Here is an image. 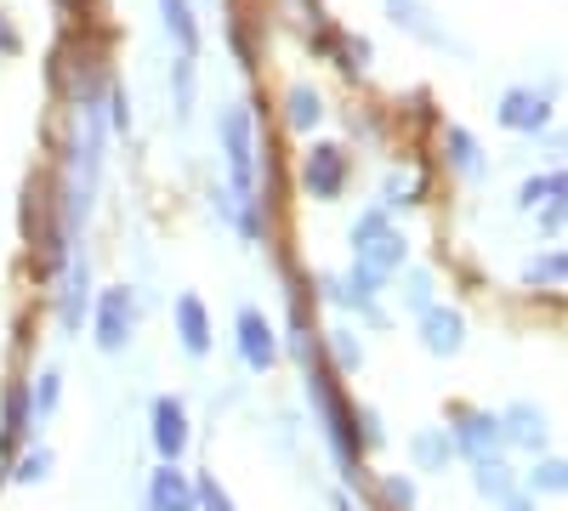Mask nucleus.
Listing matches in <instances>:
<instances>
[{"label":"nucleus","instance_id":"f257e3e1","mask_svg":"<svg viewBox=\"0 0 568 511\" xmlns=\"http://www.w3.org/2000/svg\"><path fill=\"white\" fill-rule=\"evenodd\" d=\"M222 136V154H227V182H233V200H240V234L262 239V216H256V109L251 103H227L216 120Z\"/></svg>","mask_w":568,"mask_h":511},{"label":"nucleus","instance_id":"f03ea898","mask_svg":"<svg viewBox=\"0 0 568 511\" xmlns=\"http://www.w3.org/2000/svg\"><path fill=\"white\" fill-rule=\"evenodd\" d=\"M307 398H313L318 421H324V438L336 443L342 467H358V454H364V443H358V415H353V403L342 398L336 376H329L324 364H307Z\"/></svg>","mask_w":568,"mask_h":511},{"label":"nucleus","instance_id":"ddd939ff","mask_svg":"<svg viewBox=\"0 0 568 511\" xmlns=\"http://www.w3.org/2000/svg\"><path fill=\"white\" fill-rule=\"evenodd\" d=\"M91 278H85V256L74 251L69 256V278H63V302H58V318H63V330H80L85 313H91Z\"/></svg>","mask_w":568,"mask_h":511},{"label":"nucleus","instance_id":"a211bd4d","mask_svg":"<svg viewBox=\"0 0 568 511\" xmlns=\"http://www.w3.org/2000/svg\"><path fill=\"white\" fill-rule=\"evenodd\" d=\"M23 432H29V392L12 387L7 392V427H0V454H12L23 443Z\"/></svg>","mask_w":568,"mask_h":511},{"label":"nucleus","instance_id":"423d86ee","mask_svg":"<svg viewBox=\"0 0 568 511\" xmlns=\"http://www.w3.org/2000/svg\"><path fill=\"white\" fill-rule=\"evenodd\" d=\"M444 432H449V449H460L466 460H489V454H500V443H506L500 415H484V409H455Z\"/></svg>","mask_w":568,"mask_h":511},{"label":"nucleus","instance_id":"dca6fc26","mask_svg":"<svg viewBox=\"0 0 568 511\" xmlns=\"http://www.w3.org/2000/svg\"><path fill=\"white\" fill-rule=\"evenodd\" d=\"M500 432H506L511 443L546 449V421H540V409H529V403H511V409L500 415Z\"/></svg>","mask_w":568,"mask_h":511},{"label":"nucleus","instance_id":"0eeeda50","mask_svg":"<svg viewBox=\"0 0 568 511\" xmlns=\"http://www.w3.org/2000/svg\"><path fill=\"white\" fill-rule=\"evenodd\" d=\"M415 330H420V347L433 352V358H455L460 352V341H466V318L455 313V307H420L415 313Z\"/></svg>","mask_w":568,"mask_h":511},{"label":"nucleus","instance_id":"20e7f679","mask_svg":"<svg viewBox=\"0 0 568 511\" xmlns=\"http://www.w3.org/2000/svg\"><path fill=\"white\" fill-rule=\"evenodd\" d=\"M136 324H142V307L125 285H109L98 302H91V341H98L103 352H125Z\"/></svg>","mask_w":568,"mask_h":511},{"label":"nucleus","instance_id":"473e14b6","mask_svg":"<svg viewBox=\"0 0 568 511\" xmlns=\"http://www.w3.org/2000/svg\"><path fill=\"white\" fill-rule=\"evenodd\" d=\"M506 511H529V505H524V500H511V494H506Z\"/></svg>","mask_w":568,"mask_h":511},{"label":"nucleus","instance_id":"cd10ccee","mask_svg":"<svg viewBox=\"0 0 568 511\" xmlns=\"http://www.w3.org/2000/svg\"><path fill=\"white\" fill-rule=\"evenodd\" d=\"M194 494H200V505H205V511H240V505H233V500L222 494V483H216V478H200V483H194Z\"/></svg>","mask_w":568,"mask_h":511},{"label":"nucleus","instance_id":"393cba45","mask_svg":"<svg viewBox=\"0 0 568 511\" xmlns=\"http://www.w3.org/2000/svg\"><path fill=\"white\" fill-rule=\"evenodd\" d=\"M45 472H52V449H34V454H23V460H18L12 483H40Z\"/></svg>","mask_w":568,"mask_h":511},{"label":"nucleus","instance_id":"6e6552de","mask_svg":"<svg viewBox=\"0 0 568 511\" xmlns=\"http://www.w3.org/2000/svg\"><path fill=\"white\" fill-rule=\"evenodd\" d=\"M495 120H500L506 131H546L551 98H546V91H529V85H511V91H500Z\"/></svg>","mask_w":568,"mask_h":511},{"label":"nucleus","instance_id":"1a4fd4ad","mask_svg":"<svg viewBox=\"0 0 568 511\" xmlns=\"http://www.w3.org/2000/svg\"><path fill=\"white\" fill-rule=\"evenodd\" d=\"M233 330H240V358L256 369V376H267V369H278V336H273V324L256 313V307H245L240 313V324H233Z\"/></svg>","mask_w":568,"mask_h":511},{"label":"nucleus","instance_id":"7ed1b4c3","mask_svg":"<svg viewBox=\"0 0 568 511\" xmlns=\"http://www.w3.org/2000/svg\"><path fill=\"white\" fill-rule=\"evenodd\" d=\"M353 256H358V267H369V273H398L404 262H409V245H404V234L393 227V216H387V205H369L358 222H353Z\"/></svg>","mask_w":568,"mask_h":511},{"label":"nucleus","instance_id":"b1692460","mask_svg":"<svg viewBox=\"0 0 568 511\" xmlns=\"http://www.w3.org/2000/svg\"><path fill=\"white\" fill-rule=\"evenodd\" d=\"M562 267H568V262H562V251H546V256H535V262H529V273H524V278H529V285H562Z\"/></svg>","mask_w":568,"mask_h":511},{"label":"nucleus","instance_id":"a878e982","mask_svg":"<svg viewBox=\"0 0 568 511\" xmlns=\"http://www.w3.org/2000/svg\"><path fill=\"white\" fill-rule=\"evenodd\" d=\"M535 494H562V460H540L535 478H529Z\"/></svg>","mask_w":568,"mask_h":511},{"label":"nucleus","instance_id":"2eb2a0df","mask_svg":"<svg viewBox=\"0 0 568 511\" xmlns=\"http://www.w3.org/2000/svg\"><path fill=\"white\" fill-rule=\"evenodd\" d=\"M160 18L171 40L182 45V58H200V23H194V0H160Z\"/></svg>","mask_w":568,"mask_h":511},{"label":"nucleus","instance_id":"4468645a","mask_svg":"<svg viewBox=\"0 0 568 511\" xmlns=\"http://www.w3.org/2000/svg\"><path fill=\"white\" fill-rule=\"evenodd\" d=\"M444 160L460 182H478L484 176V149H478V136H471L466 125H449L444 131Z\"/></svg>","mask_w":568,"mask_h":511},{"label":"nucleus","instance_id":"bb28decb","mask_svg":"<svg viewBox=\"0 0 568 511\" xmlns=\"http://www.w3.org/2000/svg\"><path fill=\"white\" fill-rule=\"evenodd\" d=\"M329 347H336V364H342V369H358V364H364V352H358L353 330H329Z\"/></svg>","mask_w":568,"mask_h":511},{"label":"nucleus","instance_id":"39448f33","mask_svg":"<svg viewBox=\"0 0 568 511\" xmlns=\"http://www.w3.org/2000/svg\"><path fill=\"white\" fill-rule=\"evenodd\" d=\"M347 176H353V160L336 143H313L302 154V188H307V200H342Z\"/></svg>","mask_w":568,"mask_h":511},{"label":"nucleus","instance_id":"f8f14e48","mask_svg":"<svg viewBox=\"0 0 568 511\" xmlns=\"http://www.w3.org/2000/svg\"><path fill=\"white\" fill-rule=\"evenodd\" d=\"M154 449H160V460H182V449H187V409H182V398H154Z\"/></svg>","mask_w":568,"mask_h":511},{"label":"nucleus","instance_id":"aec40b11","mask_svg":"<svg viewBox=\"0 0 568 511\" xmlns=\"http://www.w3.org/2000/svg\"><path fill=\"white\" fill-rule=\"evenodd\" d=\"M562 194H568V176H562V171L524 182V205H529V211H540V205H551V200H562Z\"/></svg>","mask_w":568,"mask_h":511},{"label":"nucleus","instance_id":"412c9836","mask_svg":"<svg viewBox=\"0 0 568 511\" xmlns=\"http://www.w3.org/2000/svg\"><path fill=\"white\" fill-rule=\"evenodd\" d=\"M171 91H176V114L187 120V114H194V58H176V69H171Z\"/></svg>","mask_w":568,"mask_h":511},{"label":"nucleus","instance_id":"f3484780","mask_svg":"<svg viewBox=\"0 0 568 511\" xmlns=\"http://www.w3.org/2000/svg\"><path fill=\"white\" fill-rule=\"evenodd\" d=\"M284 120H291V131H318L324 98H318L313 85H291V98H284Z\"/></svg>","mask_w":568,"mask_h":511},{"label":"nucleus","instance_id":"9b49d317","mask_svg":"<svg viewBox=\"0 0 568 511\" xmlns=\"http://www.w3.org/2000/svg\"><path fill=\"white\" fill-rule=\"evenodd\" d=\"M149 511H200V494L187 483V472H176V460L149 478Z\"/></svg>","mask_w":568,"mask_h":511},{"label":"nucleus","instance_id":"9d476101","mask_svg":"<svg viewBox=\"0 0 568 511\" xmlns=\"http://www.w3.org/2000/svg\"><path fill=\"white\" fill-rule=\"evenodd\" d=\"M176 341H182L187 358H205L211 352V313H205V302L194 290L176 296Z\"/></svg>","mask_w":568,"mask_h":511},{"label":"nucleus","instance_id":"5701e85b","mask_svg":"<svg viewBox=\"0 0 568 511\" xmlns=\"http://www.w3.org/2000/svg\"><path fill=\"white\" fill-rule=\"evenodd\" d=\"M471 467H478V489H484L489 500H506V494H511V478H506V467H500L495 454H489V460H471Z\"/></svg>","mask_w":568,"mask_h":511},{"label":"nucleus","instance_id":"6ab92c4d","mask_svg":"<svg viewBox=\"0 0 568 511\" xmlns=\"http://www.w3.org/2000/svg\"><path fill=\"white\" fill-rule=\"evenodd\" d=\"M58 398H63V376H58V369H45V376L34 381V392H29V415H34V421L58 415Z\"/></svg>","mask_w":568,"mask_h":511},{"label":"nucleus","instance_id":"7c9ffc66","mask_svg":"<svg viewBox=\"0 0 568 511\" xmlns=\"http://www.w3.org/2000/svg\"><path fill=\"white\" fill-rule=\"evenodd\" d=\"M387 500H393L398 511H409V505H415V483H404V478H393V483H387Z\"/></svg>","mask_w":568,"mask_h":511},{"label":"nucleus","instance_id":"c756f323","mask_svg":"<svg viewBox=\"0 0 568 511\" xmlns=\"http://www.w3.org/2000/svg\"><path fill=\"white\" fill-rule=\"evenodd\" d=\"M23 52V34L12 29V18L7 12H0V58H18Z\"/></svg>","mask_w":568,"mask_h":511},{"label":"nucleus","instance_id":"2f4dec72","mask_svg":"<svg viewBox=\"0 0 568 511\" xmlns=\"http://www.w3.org/2000/svg\"><path fill=\"white\" fill-rule=\"evenodd\" d=\"M540 227H546V234H562V200H551V205H546Z\"/></svg>","mask_w":568,"mask_h":511},{"label":"nucleus","instance_id":"c85d7f7f","mask_svg":"<svg viewBox=\"0 0 568 511\" xmlns=\"http://www.w3.org/2000/svg\"><path fill=\"white\" fill-rule=\"evenodd\" d=\"M404 296H409V307H415V313H420V307H433V278H426V273H415Z\"/></svg>","mask_w":568,"mask_h":511},{"label":"nucleus","instance_id":"4be33fe9","mask_svg":"<svg viewBox=\"0 0 568 511\" xmlns=\"http://www.w3.org/2000/svg\"><path fill=\"white\" fill-rule=\"evenodd\" d=\"M415 460H420L426 472H438L444 460H449V432H420L415 438Z\"/></svg>","mask_w":568,"mask_h":511}]
</instances>
